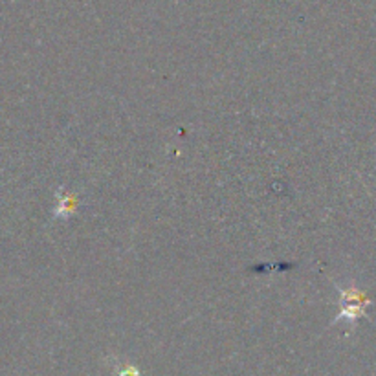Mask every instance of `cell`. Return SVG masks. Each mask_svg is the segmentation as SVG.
<instances>
[{
	"instance_id": "obj_1",
	"label": "cell",
	"mask_w": 376,
	"mask_h": 376,
	"mask_svg": "<svg viewBox=\"0 0 376 376\" xmlns=\"http://www.w3.org/2000/svg\"><path fill=\"white\" fill-rule=\"evenodd\" d=\"M369 299L365 297V294L356 287H349V288H341L339 290V307H341V312L336 316V323L339 320H347V323H356L360 318L365 316V308L369 305Z\"/></svg>"
},
{
	"instance_id": "obj_2",
	"label": "cell",
	"mask_w": 376,
	"mask_h": 376,
	"mask_svg": "<svg viewBox=\"0 0 376 376\" xmlns=\"http://www.w3.org/2000/svg\"><path fill=\"white\" fill-rule=\"evenodd\" d=\"M77 199L72 193H61L59 206H57V215L59 217H70L77 209Z\"/></svg>"
}]
</instances>
